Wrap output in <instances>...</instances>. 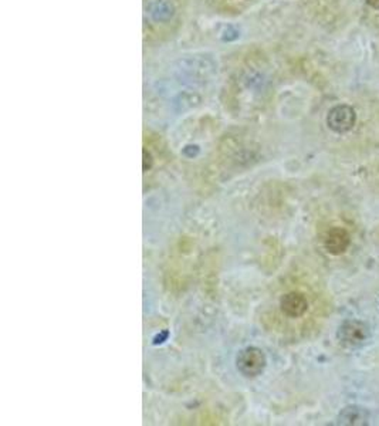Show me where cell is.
Here are the masks:
<instances>
[{"mask_svg": "<svg viewBox=\"0 0 379 426\" xmlns=\"http://www.w3.org/2000/svg\"><path fill=\"white\" fill-rule=\"evenodd\" d=\"M337 337L345 347L357 349L364 345L369 338V328L360 320H346L340 326Z\"/></svg>", "mask_w": 379, "mask_h": 426, "instance_id": "obj_1", "label": "cell"}, {"mask_svg": "<svg viewBox=\"0 0 379 426\" xmlns=\"http://www.w3.org/2000/svg\"><path fill=\"white\" fill-rule=\"evenodd\" d=\"M357 114L353 106L346 104H340L333 106L327 115V124L330 129H333L337 134H345L355 127Z\"/></svg>", "mask_w": 379, "mask_h": 426, "instance_id": "obj_2", "label": "cell"}, {"mask_svg": "<svg viewBox=\"0 0 379 426\" xmlns=\"http://www.w3.org/2000/svg\"><path fill=\"white\" fill-rule=\"evenodd\" d=\"M266 367V357L261 350L249 347L237 355V369L245 377H257Z\"/></svg>", "mask_w": 379, "mask_h": 426, "instance_id": "obj_3", "label": "cell"}, {"mask_svg": "<svg viewBox=\"0 0 379 426\" xmlns=\"http://www.w3.org/2000/svg\"><path fill=\"white\" fill-rule=\"evenodd\" d=\"M351 245V236L344 228H333L324 239V248L334 256H340L348 250Z\"/></svg>", "mask_w": 379, "mask_h": 426, "instance_id": "obj_4", "label": "cell"}, {"mask_svg": "<svg viewBox=\"0 0 379 426\" xmlns=\"http://www.w3.org/2000/svg\"><path fill=\"white\" fill-rule=\"evenodd\" d=\"M281 311L290 318H299L304 315L308 310V302L304 295L297 291H291L284 295L280 300Z\"/></svg>", "mask_w": 379, "mask_h": 426, "instance_id": "obj_5", "label": "cell"}, {"mask_svg": "<svg viewBox=\"0 0 379 426\" xmlns=\"http://www.w3.org/2000/svg\"><path fill=\"white\" fill-rule=\"evenodd\" d=\"M369 423V412L358 405L345 407L337 416V425L364 426Z\"/></svg>", "mask_w": 379, "mask_h": 426, "instance_id": "obj_6", "label": "cell"}, {"mask_svg": "<svg viewBox=\"0 0 379 426\" xmlns=\"http://www.w3.org/2000/svg\"><path fill=\"white\" fill-rule=\"evenodd\" d=\"M151 16L156 21H167L174 16V8L167 2H156L151 6Z\"/></svg>", "mask_w": 379, "mask_h": 426, "instance_id": "obj_7", "label": "cell"}, {"mask_svg": "<svg viewBox=\"0 0 379 426\" xmlns=\"http://www.w3.org/2000/svg\"><path fill=\"white\" fill-rule=\"evenodd\" d=\"M365 2H367L371 8H373V9H379V0H365Z\"/></svg>", "mask_w": 379, "mask_h": 426, "instance_id": "obj_8", "label": "cell"}]
</instances>
